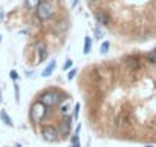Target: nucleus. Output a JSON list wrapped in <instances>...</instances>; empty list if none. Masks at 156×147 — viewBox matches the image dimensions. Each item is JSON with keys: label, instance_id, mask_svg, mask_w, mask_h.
I'll list each match as a JSON object with an SVG mask.
<instances>
[{"label": "nucleus", "instance_id": "1", "mask_svg": "<svg viewBox=\"0 0 156 147\" xmlns=\"http://www.w3.org/2000/svg\"><path fill=\"white\" fill-rule=\"evenodd\" d=\"M63 100H66V98H63V94H61V92H57V91H46V92L40 97L38 101H40L43 106H46V107H54V106L60 104Z\"/></svg>", "mask_w": 156, "mask_h": 147}, {"label": "nucleus", "instance_id": "2", "mask_svg": "<svg viewBox=\"0 0 156 147\" xmlns=\"http://www.w3.org/2000/svg\"><path fill=\"white\" fill-rule=\"evenodd\" d=\"M35 14H37V17H38L41 22L49 20V19L54 16V8H52L51 2H48V0H41L40 5L35 8Z\"/></svg>", "mask_w": 156, "mask_h": 147}, {"label": "nucleus", "instance_id": "3", "mask_svg": "<svg viewBox=\"0 0 156 147\" xmlns=\"http://www.w3.org/2000/svg\"><path fill=\"white\" fill-rule=\"evenodd\" d=\"M60 135H61L60 130H58L55 126H52V124H46V126L41 127V136H43V139H46V141L54 142V141L60 139Z\"/></svg>", "mask_w": 156, "mask_h": 147}, {"label": "nucleus", "instance_id": "4", "mask_svg": "<svg viewBox=\"0 0 156 147\" xmlns=\"http://www.w3.org/2000/svg\"><path fill=\"white\" fill-rule=\"evenodd\" d=\"M46 110H48V107L43 106L40 101H37L32 106V109H31V118H32V121H35V123L41 121V118L46 115Z\"/></svg>", "mask_w": 156, "mask_h": 147}, {"label": "nucleus", "instance_id": "5", "mask_svg": "<svg viewBox=\"0 0 156 147\" xmlns=\"http://www.w3.org/2000/svg\"><path fill=\"white\" fill-rule=\"evenodd\" d=\"M115 123H116L118 127H127L130 124V115H129V112L127 110H121L119 115L116 117Z\"/></svg>", "mask_w": 156, "mask_h": 147}, {"label": "nucleus", "instance_id": "6", "mask_svg": "<svg viewBox=\"0 0 156 147\" xmlns=\"http://www.w3.org/2000/svg\"><path fill=\"white\" fill-rule=\"evenodd\" d=\"M95 19H97V22H98L101 26H107V25L110 23V20H112V19H110V14H109L107 11H104V9H103V11H98V13L95 14Z\"/></svg>", "mask_w": 156, "mask_h": 147}, {"label": "nucleus", "instance_id": "7", "mask_svg": "<svg viewBox=\"0 0 156 147\" xmlns=\"http://www.w3.org/2000/svg\"><path fill=\"white\" fill-rule=\"evenodd\" d=\"M35 51H37V54H38V61H37V63H43L44 58L48 57V48H46V45H44V43H38Z\"/></svg>", "mask_w": 156, "mask_h": 147}, {"label": "nucleus", "instance_id": "8", "mask_svg": "<svg viewBox=\"0 0 156 147\" xmlns=\"http://www.w3.org/2000/svg\"><path fill=\"white\" fill-rule=\"evenodd\" d=\"M126 64H127V67L130 70H138L139 66H141V63H139V60L136 57H127L126 58Z\"/></svg>", "mask_w": 156, "mask_h": 147}, {"label": "nucleus", "instance_id": "9", "mask_svg": "<svg viewBox=\"0 0 156 147\" xmlns=\"http://www.w3.org/2000/svg\"><path fill=\"white\" fill-rule=\"evenodd\" d=\"M80 129H81V126H76L75 133L70 138V145L72 147H81V144H80Z\"/></svg>", "mask_w": 156, "mask_h": 147}, {"label": "nucleus", "instance_id": "10", "mask_svg": "<svg viewBox=\"0 0 156 147\" xmlns=\"http://www.w3.org/2000/svg\"><path fill=\"white\" fill-rule=\"evenodd\" d=\"M55 66H57V60H51L49 64L44 67V70H43V74H41V77H51L52 72L55 70Z\"/></svg>", "mask_w": 156, "mask_h": 147}, {"label": "nucleus", "instance_id": "11", "mask_svg": "<svg viewBox=\"0 0 156 147\" xmlns=\"http://www.w3.org/2000/svg\"><path fill=\"white\" fill-rule=\"evenodd\" d=\"M0 118H2V121H3L6 126H9V127H12V126H14L12 118L8 115V112H6V110H2V112H0Z\"/></svg>", "mask_w": 156, "mask_h": 147}, {"label": "nucleus", "instance_id": "12", "mask_svg": "<svg viewBox=\"0 0 156 147\" xmlns=\"http://www.w3.org/2000/svg\"><path fill=\"white\" fill-rule=\"evenodd\" d=\"M145 61L150 63V64H156V48L145 54Z\"/></svg>", "mask_w": 156, "mask_h": 147}, {"label": "nucleus", "instance_id": "13", "mask_svg": "<svg viewBox=\"0 0 156 147\" xmlns=\"http://www.w3.org/2000/svg\"><path fill=\"white\" fill-rule=\"evenodd\" d=\"M92 49V38L89 35L84 37V48H83V54H89Z\"/></svg>", "mask_w": 156, "mask_h": 147}, {"label": "nucleus", "instance_id": "14", "mask_svg": "<svg viewBox=\"0 0 156 147\" xmlns=\"http://www.w3.org/2000/svg\"><path fill=\"white\" fill-rule=\"evenodd\" d=\"M40 2H41V0H26V6L29 9H34V8H37L40 5Z\"/></svg>", "mask_w": 156, "mask_h": 147}, {"label": "nucleus", "instance_id": "15", "mask_svg": "<svg viewBox=\"0 0 156 147\" xmlns=\"http://www.w3.org/2000/svg\"><path fill=\"white\" fill-rule=\"evenodd\" d=\"M94 35H95L97 40H101V38L104 37V34H103V31H101L100 26H95V28H94Z\"/></svg>", "mask_w": 156, "mask_h": 147}, {"label": "nucleus", "instance_id": "16", "mask_svg": "<svg viewBox=\"0 0 156 147\" xmlns=\"http://www.w3.org/2000/svg\"><path fill=\"white\" fill-rule=\"evenodd\" d=\"M109 48H110V43H109V41H103L100 52H101V54H107V52H109Z\"/></svg>", "mask_w": 156, "mask_h": 147}, {"label": "nucleus", "instance_id": "17", "mask_svg": "<svg viewBox=\"0 0 156 147\" xmlns=\"http://www.w3.org/2000/svg\"><path fill=\"white\" fill-rule=\"evenodd\" d=\"M60 113H61L63 117H67V115H70V113H69V103L60 107Z\"/></svg>", "mask_w": 156, "mask_h": 147}, {"label": "nucleus", "instance_id": "18", "mask_svg": "<svg viewBox=\"0 0 156 147\" xmlns=\"http://www.w3.org/2000/svg\"><path fill=\"white\" fill-rule=\"evenodd\" d=\"M75 75H76V69H70V70H67V80H69V81L73 80Z\"/></svg>", "mask_w": 156, "mask_h": 147}, {"label": "nucleus", "instance_id": "19", "mask_svg": "<svg viewBox=\"0 0 156 147\" xmlns=\"http://www.w3.org/2000/svg\"><path fill=\"white\" fill-rule=\"evenodd\" d=\"M72 66H73V61H72L70 58H67V60H66V63H64V66H63V70H69Z\"/></svg>", "mask_w": 156, "mask_h": 147}, {"label": "nucleus", "instance_id": "20", "mask_svg": "<svg viewBox=\"0 0 156 147\" xmlns=\"http://www.w3.org/2000/svg\"><path fill=\"white\" fill-rule=\"evenodd\" d=\"M78 115H80V104H75V107H73V118H78Z\"/></svg>", "mask_w": 156, "mask_h": 147}, {"label": "nucleus", "instance_id": "21", "mask_svg": "<svg viewBox=\"0 0 156 147\" xmlns=\"http://www.w3.org/2000/svg\"><path fill=\"white\" fill-rule=\"evenodd\" d=\"M9 75H11V78H12L14 81L19 80V74H17V70H11V72H9Z\"/></svg>", "mask_w": 156, "mask_h": 147}, {"label": "nucleus", "instance_id": "22", "mask_svg": "<svg viewBox=\"0 0 156 147\" xmlns=\"http://www.w3.org/2000/svg\"><path fill=\"white\" fill-rule=\"evenodd\" d=\"M14 91H16V101L19 103V101H20V91H19V86H17V84L14 86Z\"/></svg>", "mask_w": 156, "mask_h": 147}, {"label": "nucleus", "instance_id": "23", "mask_svg": "<svg viewBox=\"0 0 156 147\" xmlns=\"http://www.w3.org/2000/svg\"><path fill=\"white\" fill-rule=\"evenodd\" d=\"M78 5V0H73V2H72V8H75Z\"/></svg>", "mask_w": 156, "mask_h": 147}, {"label": "nucleus", "instance_id": "24", "mask_svg": "<svg viewBox=\"0 0 156 147\" xmlns=\"http://www.w3.org/2000/svg\"><path fill=\"white\" fill-rule=\"evenodd\" d=\"M145 147H154V145H151V144H148V145H145Z\"/></svg>", "mask_w": 156, "mask_h": 147}, {"label": "nucleus", "instance_id": "25", "mask_svg": "<svg viewBox=\"0 0 156 147\" xmlns=\"http://www.w3.org/2000/svg\"><path fill=\"white\" fill-rule=\"evenodd\" d=\"M0 103H2V94H0Z\"/></svg>", "mask_w": 156, "mask_h": 147}, {"label": "nucleus", "instance_id": "26", "mask_svg": "<svg viewBox=\"0 0 156 147\" xmlns=\"http://www.w3.org/2000/svg\"><path fill=\"white\" fill-rule=\"evenodd\" d=\"M16 147H22V145H20V144H17V145H16Z\"/></svg>", "mask_w": 156, "mask_h": 147}, {"label": "nucleus", "instance_id": "27", "mask_svg": "<svg viewBox=\"0 0 156 147\" xmlns=\"http://www.w3.org/2000/svg\"><path fill=\"white\" fill-rule=\"evenodd\" d=\"M90 2H98V0H90Z\"/></svg>", "mask_w": 156, "mask_h": 147}]
</instances>
